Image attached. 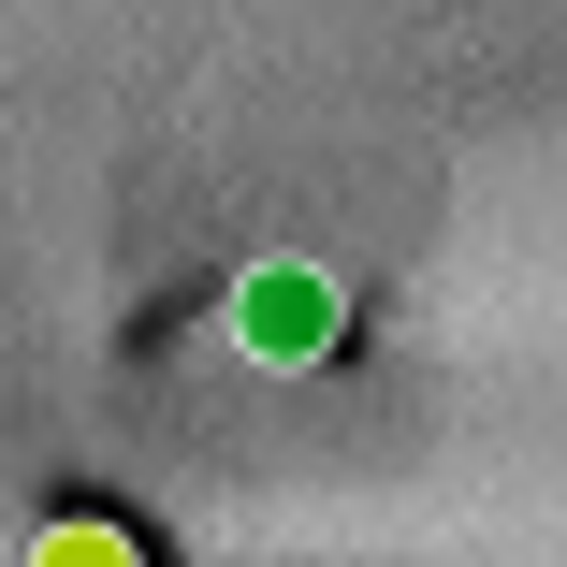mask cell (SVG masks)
<instances>
[{"instance_id":"1","label":"cell","mask_w":567,"mask_h":567,"mask_svg":"<svg viewBox=\"0 0 567 567\" xmlns=\"http://www.w3.org/2000/svg\"><path fill=\"white\" fill-rule=\"evenodd\" d=\"M334 334H350V291H334L320 262H248L234 277V350L248 364H320Z\"/></svg>"},{"instance_id":"2","label":"cell","mask_w":567,"mask_h":567,"mask_svg":"<svg viewBox=\"0 0 567 567\" xmlns=\"http://www.w3.org/2000/svg\"><path fill=\"white\" fill-rule=\"evenodd\" d=\"M30 567H146V538L117 509H44L30 524Z\"/></svg>"}]
</instances>
